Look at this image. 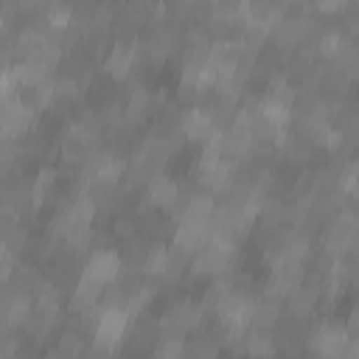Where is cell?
<instances>
[{"label": "cell", "instance_id": "13", "mask_svg": "<svg viewBox=\"0 0 359 359\" xmlns=\"http://www.w3.org/2000/svg\"><path fill=\"white\" fill-rule=\"evenodd\" d=\"M115 233L121 236V238H135V222L132 219H118V224H115Z\"/></svg>", "mask_w": 359, "mask_h": 359}, {"label": "cell", "instance_id": "8", "mask_svg": "<svg viewBox=\"0 0 359 359\" xmlns=\"http://www.w3.org/2000/svg\"><path fill=\"white\" fill-rule=\"evenodd\" d=\"M205 238H208L205 222H191V219H180V222H177V230H174V244H177V247L194 252Z\"/></svg>", "mask_w": 359, "mask_h": 359}, {"label": "cell", "instance_id": "12", "mask_svg": "<svg viewBox=\"0 0 359 359\" xmlns=\"http://www.w3.org/2000/svg\"><path fill=\"white\" fill-rule=\"evenodd\" d=\"M3 244H6V250L14 255V252H20L22 250V244H25V230H22V224H17L6 238H3Z\"/></svg>", "mask_w": 359, "mask_h": 359}, {"label": "cell", "instance_id": "1", "mask_svg": "<svg viewBox=\"0 0 359 359\" xmlns=\"http://www.w3.org/2000/svg\"><path fill=\"white\" fill-rule=\"evenodd\" d=\"M129 311L123 306H109V309H101L98 314V323L93 328V339L95 342H104L109 345L112 351H118V342L126 339V331H129Z\"/></svg>", "mask_w": 359, "mask_h": 359}, {"label": "cell", "instance_id": "6", "mask_svg": "<svg viewBox=\"0 0 359 359\" xmlns=\"http://www.w3.org/2000/svg\"><path fill=\"white\" fill-rule=\"evenodd\" d=\"M59 149H62V157L67 163H84V157L93 151V140L87 137V132L81 126H70L62 132Z\"/></svg>", "mask_w": 359, "mask_h": 359}, {"label": "cell", "instance_id": "7", "mask_svg": "<svg viewBox=\"0 0 359 359\" xmlns=\"http://www.w3.org/2000/svg\"><path fill=\"white\" fill-rule=\"evenodd\" d=\"M283 300H286L289 317H294V320H306L309 314H314V306H317V289L300 283V286L292 289Z\"/></svg>", "mask_w": 359, "mask_h": 359}, {"label": "cell", "instance_id": "9", "mask_svg": "<svg viewBox=\"0 0 359 359\" xmlns=\"http://www.w3.org/2000/svg\"><path fill=\"white\" fill-rule=\"evenodd\" d=\"M146 188H149V202L157 208H171L177 202V194H180V185L168 177H160V174L151 177Z\"/></svg>", "mask_w": 359, "mask_h": 359}, {"label": "cell", "instance_id": "3", "mask_svg": "<svg viewBox=\"0 0 359 359\" xmlns=\"http://www.w3.org/2000/svg\"><path fill=\"white\" fill-rule=\"evenodd\" d=\"M180 132L188 137V140H210L216 135L213 123H210V112L208 107H188L182 112V121H180Z\"/></svg>", "mask_w": 359, "mask_h": 359}, {"label": "cell", "instance_id": "5", "mask_svg": "<svg viewBox=\"0 0 359 359\" xmlns=\"http://www.w3.org/2000/svg\"><path fill=\"white\" fill-rule=\"evenodd\" d=\"M135 62H137V45H121V42H115L112 50L104 59V70L112 79H126L135 70Z\"/></svg>", "mask_w": 359, "mask_h": 359}, {"label": "cell", "instance_id": "4", "mask_svg": "<svg viewBox=\"0 0 359 359\" xmlns=\"http://www.w3.org/2000/svg\"><path fill=\"white\" fill-rule=\"evenodd\" d=\"M348 339H351V337H348L345 325L325 323V325H320L317 334L311 337V351L320 353V356H339Z\"/></svg>", "mask_w": 359, "mask_h": 359}, {"label": "cell", "instance_id": "2", "mask_svg": "<svg viewBox=\"0 0 359 359\" xmlns=\"http://www.w3.org/2000/svg\"><path fill=\"white\" fill-rule=\"evenodd\" d=\"M121 266H123V258L118 255V252H112V250H93L90 252V258L84 261V275H90V278H95V280H101V283H109V280H115V275L121 272Z\"/></svg>", "mask_w": 359, "mask_h": 359}, {"label": "cell", "instance_id": "14", "mask_svg": "<svg viewBox=\"0 0 359 359\" xmlns=\"http://www.w3.org/2000/svg\"><path fill=\"white\" fill-rule=\"evenodd\" d=\"M3 28H6V22H3V17H0V34H3Z\"/></svg>", "mask_w": 359, "mask_h": 359}, {"label": "cell", "instance_id": "11", "mask_svg": "<svg viewBox=\"0 0 359 359\" xmlns=\"http://www.w3.org/2000/svg\"><path fill=\"white\" fill-rule=\"evenodd\" d=\"M157 356H182L185 353V339H174V337H160V345L151 348Z\"/></svg>", "mask_w": 359, "mask_h": 359}, {"label": "cell", "instance_id": "10", "mask_svg": "<svg viewBox=\"0 0 359 359\" xmlns=\"http://www.w3.org/2000/svg\"><path fill=\"white\" fill-rule=\"evenodd\" d=\"M188 264H191V252L174 244V250H168V252H165V269H163V280L177 283V280L182 278V272L188 269Z\"/></svg>", "mask_w": 359, "mask_h": 359}]
</instances>
